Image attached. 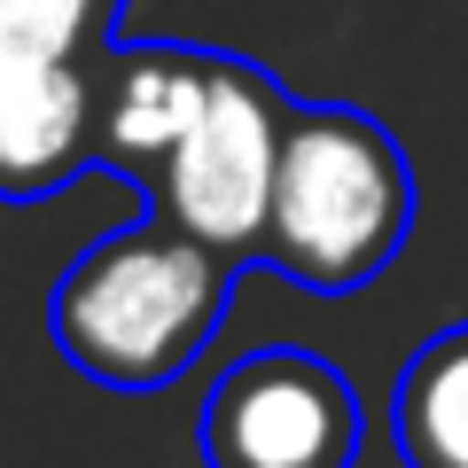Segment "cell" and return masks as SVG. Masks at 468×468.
<instances>
[{
  "mask_svg": "<svg viewBox=\"0 0 468 468\" xmlns=\"http://www.w3.org/2000/svg\"><path fill=\"white\" fill-rule=\"evenodd\" d=\"M289 110L297 101L282 94L273 70L242 63V55H218L211 101L196 110L180 149L149 180V203L165 218H180L196 242H211L218 258L258 266L266 258V211H273V165H282Z\"/></svg>",
  "mask_w": 468,
  "mask_h": 468,
  "instance_id": "3957f363",
  "label": "cell"
},
{
  "mask_svg": "<svg viewBox=\"0 0 468 468\" xmlns=\"http://www.w3.org/2000/svg\"><path fill=\"white\" fill-rule=\"evenodd\" d=\"M211 79H218L211 48H180V39L117 48L110 39L94 55V165L149 187L165 156L180 149V133L196 125V110L211 101Z\"/></svg>",
  "mask_w": 468,
  "mask_h": 468,
  "instance_id": "5b68a950",
  "label": "cell"
},
{
  "mask_svg": "<svg viewBox=\"0 0 468 468\" xmlns=\"http://www.w3.org/2000/svg\"><path fill=\"white\" fill-rule=\"evenodd\" d=\"M390 437L406 468H468V328H445L390 383Z\"/></svg>",
  "mask_w": 468,
  "mask_h": 468,
  "instance_id": "52a82bcc",
  "label": "cell"
},
{
  "mask_svg": "<svg viewBox=\"0 0 468 468\" xmlns=\"http://www.w3.org/2000/svg\"><path fill=\"white\" fill-rule=\"evenodd\" d=\"M359 390L320 351H250L203 399V468H359Z\"/></svg>",
  "mask_w": 468,
  "mask_h": 468,
  "instance_id": "277c9868",
  "label": "cell"
},
{
  "mask_svg": "<svg viewBox=\"0 0 468 468\" xmlns=\"http://www.w3.org/2000/svg\"><path fill=\"white\" fill-rule=\"evenodd\" d=\"M414 234V165L351 101H297L273 165V211H266V258L297 289L344 297L367 289Z\"/></svg>",
  "mask_w": 468,
  "mask_h": 468,
  "instance_id": "7a4b0ae2",
  "label": "cell"
},
{
  "mask_svg": "<svg viewBox=\"0 0 468 468\" xmlns=\"http://www.w3.org/2000/svg\"><path fill=\"white\" fill-rule=\"evenodd\" d=\"M94 172V55L0 63V203H48Z\"/></svg>",
  "mask_w": 468,
  "mask_h": 468,
  "instance_id": "8992f818",
  "label": "cell"
},
{
  "mask_svg": "<svg viewBox=\"0 0 468 468\" xmlns=\"http://www.w3.org/2000/svg\"><path fill=\"white\" fill-rule=\"evenodd\" d=\"M125 0H0V63L24 55H101Z\"/></svg>",
  "mask_w": 468,
  "mask_h": 468,
  "instance_id": "ba28073f",
  "label": "cell"
},
{
  "mask_svg": "<svg viewBox=\"0 0 468 468\" xmlns=\"http://www.w3.org/2000/svg\"><path fill=\"white\" fill-rule=\"evenodd\" d=\"M234 273H242L234 258H218L149 203L133 227L101 234L63 266L48 297L55 351L101 390H165L218 335Z\"/></svg>",
  "mask_w": 468,
  "mask_h": 468,
  "instance_id": "6da1fadb",
  "label": "cell"
}]
</instances>
